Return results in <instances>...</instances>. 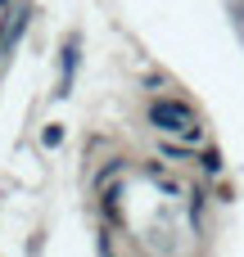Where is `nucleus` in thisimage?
<instances>
[{
    "label": "nucleus",
    "instance_id": "1",
    "mask_svg": "<svg viewBox=\"0 0 244 257\" xmlns=\"http://www.w3.org/2000/svg\"><path fill=\"white\" fill-rule=\"evenodd\" d=\"M149 122H154L158 131H172V136H190V140H199V122H195V113H190L181 99H154V104H149Z\"/></svg>",
    "mask_w": 244,
    "mask_h": 257
},
{
    "label": "nucleus",
    "instance_id": "2",
    "mask_svg": "<svg viewBox=\"0 0 244 257\" xmlns=\"http://www.w3.org/2000/svg\"><path fill=\"white\" fill-rule=\"evenodd\" d=\"M72 68H77V41H68V50H63V95L72 86Z\"/></svg>",
    "mask_w": 244,
    "mask_h": 257
}]
</instances>
